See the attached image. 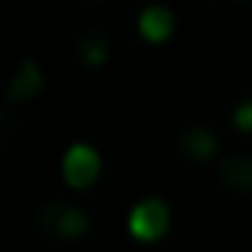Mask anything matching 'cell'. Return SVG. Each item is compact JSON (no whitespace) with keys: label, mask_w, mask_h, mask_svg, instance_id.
Masks as SVG:
<instances>
[{"label":"cell","mask_w":252,"mask_h":252,"mask_svg":"<svg viewBox=\"0 0 252 252\" xmlns=\"http://www.w3.org/2000/svg\"><path fill=\"white\" fill-rule=\"evenodd\" d=\"M87 228H90V218H87L83 211L63 207V214H59V235H63V238H76V235H83Z\"/></svg>","instance_id":"6"},{"label":"cell","mask_w":252,"mask_h":252,"mask_svg":"<svg viewBox=\"0 0 252 252\" xmlns=\"http://www.w3.org/2000/svg\"><path fill=\"white\" fill-rule=\"evenodd\" d=\"M173 28H176V18H173V11L162 7V4H152V7H145V11L138 14V35H142L149 45L169 42V38H173Z\"/></svg>","instance_id":"3"},{"label":"cell","mask_w":252,"mask_h":252,"mask_svg":"<svg viewBox=\"0 0 252 252\" xmlns=\"http://www.w3.org/2000/svg\"><path fill=\"white\" fill-rule=\"evenodd\" d=\"M231 125L238 128V131H252V100H242L238 107H235V114H231Z\"/></svg>","instance_id":"8"},{"label":"cell","mask_w":252,"mask_h":252,"mask_svg":"<svg viewBox=\"0 0 252 252\" xmlns=\"http://www.w3.org/2000/svg\"><path fill=\"white\" fill-rule=\"evenodd\" d=\"M97 176H100V156H97V149L87 145V142L69 145L66 156H63V180L73 190H87L90 183H97Z\"/></svg>","instance_id":"2"},{"label":"cell","mask_w":252,"mask_h":252,"mask_svg":"<svg viewBox=\"0 0 252 252\" xmlns=\"http://www.w3.org/2000/svg\"><path fill=\"white\" fill-rule=\"evenodd\" d=\"M38 87H42V73H38V66H35V63H25V66H21V76L14 80L11 100H25V97H32V94H38Z\"/></svg>","instance_id":"5"},{"label":"cell","mask_w":252,"mask_h":252,"mask_svg":"<svg viewBox=\"0 0 252 252\" xmlns=\"http://www.w3.org/2000/svg\"><path fill=\"white\" fill-rule=\"evenodd\" d=\"M128 231L138 238V242H156L169 231V207L159 200V197H145L131 207L128 214Z\"/></svg>","instance_id":"1"},{"label":"cell","mask_w":252,"mask_h":252,"mask_svg":"<svg viewBox=\"0 0 252 252\" xmlns=\"http://www.w3.org/2000/svg\"><path fill=\"white\" fill-rule=\"evenodd\" d=\"M180 145H183V152H187L193 162H204V159H211V156L218 152V138H214L207 128H190V131H183Z\"/></svg>","instance_id":"4"},{"label":"cell","mask_w":252,"mask_h":252,"mask_svg":"<svg viewBox=\"0 0 252 252\" xmlns=\"http://www.w3.org/2000/svg\"><path fill=\"white\" fill-rule=\"evenodd\" d=\"M104 59H107V45L100 38H94V42L83 45V63L87 66H104Z\"/></svg>","instance_id":"7"}]
</instances>
